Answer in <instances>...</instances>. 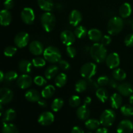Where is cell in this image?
<instances>
[{
  "label": "cell",
  "instance_id": "cell-1",
  "mask_svg": "<svg viewBox=\"0 0 133 133\" xmlns=\"http://www.w3.org/2000/svg\"><path fill=\"white\" fill-rule=\"evenodd\" d=\"M90 54L94 61L97 63H102L106 59L107 50L101 43H94L90 48Z\"/></svg>",
  "mask_w": 133,
  "mask_h": 133
},
{
  "label": "cell",
  "instance_id": "cell-2",
  "mask_svg": "<svg viewBox=\"0 0 133 133\" xmlns=\"http://www.w3.org/2000/svg\"><path fill=\"white\" fill-rule=\"evenodd\" d=\"M124 27V22L120 17L114 16L109 19L107 23V31L110 35H117Z\"/></svg>",
  "mask_w": 133,
  "mask_h": 133
},
{
  "label": "cell",
  "instance_id": "cell-3",
  "mask_svg": "<svg viewBox=\"0 0 133 133\" xmlns=\"http://www.w3.org/2000/svg\"><path fill=\"white\" fill-rule=\"evenodd\" d=\"M45 61L50 63H57L61 60L62 55L59 49L55 46H49L45 48L43 53Z\"/></svg>",
  "mask_w": 133,
  "mask_h": 133
},
{
  "label": "cell",
  "instance_id": "cell-4",
  "mask_svg": "<svg viewBox=\"0 0 133 133\" xmlns=\"http://www.w3.org/2000/svg\"><path fill=\"white\" fill-rule=\"evenodd\" d=\"M41 24L44 31L46 32H51L54 29L56 25V18L54 14L50 12H45L40 18Z\"/></svg>",
  "mask_w": 133,
  "mask_h": 133
},
{
  "label": "cell",
  "instance_id": "cell-5",
  "mask_svg": "<svg viewBox=\"0 0 133 133\" xmlns=\"http://www.w3.org/2000/svg\"><path fill=\"white\" fill-rule=\"evenodd\" d=\"M116 119V113L112 109H106L101 114L99 122L101 125L105 127L112 125Z\"/></svg>",
  "mask_w": 133,
  "mask_h": 133
},
{
  "label": "cell",
  "instance_id": "cell-6",
  "mask_svg": "<svg viewBox=\"0 0 133 133\" xmlns=\"http://www.w3.org/2000/svg\"><path fill=\"white\" fill-rule=\"evenodd\" d=\"M97 72V66L93 62H87L81 68L80 73L81 76L86 79H90L94 76Z\"/></svg>",
  "mask_w": 133,
  "mask_h": 133
},
{
  "label": "cell",
  "instance_id": "cell-7",
  "mask_svg": "<svg viewBox=\"0 0 133 133\" xmlns=\"http://www.w3.org/2000/svg\"><path fill=\"white\" fill-rule=\"evenodd\" d=\"M30 37L27 32H19L14 37V44L18 48H23L28 45Z\"/></svg>",
  "mask_w": 133,
  "mask_h": 133
},
{
  "label": "cell",
  "instance_id": "cell-8",
  "mask_svg": "<svg viewBox=\"0 0 133 133\" xmlns=\"http://www.w3.org/2000/svg\"><path fill=\"white\" fill-rule=\"evenodd\" d=\"M21 19L27 25H31L35 19V14L33 9L30 7H25L21 12Z\"/></svg>",
  "mask_w": 133,
  "mask_h": 133
},
{
  "label": "cell",
  "instance_id": "cell-9",
  "mask_svg": "<svg viewBox=\"0 0 133 133\" xmlns=\"http://www.w3.org/2000/svg\"><path fill=\"white\" fill-rule=\"evenodd\" d=\"M105 62L109 68L112 70L117 68L120 64V58L119 55L117 53H111L107 55Z\"/></svg>",
  "mask_w": 133,
  "mask_h": 133
},
{
  "label": "cell",
  "instance_id": "cell-10",
  "mask_svg": "<svg viewBox=\"0 0 133 133\" xmlns=\"http://www.w3.org/2000/svg\"><path fill=\"white\" fill-rule=\"evenodd\" d=\"M61 40L63 44H64L66 46H70L74 44L76 39L74 32H71L69 30H64L61 33Z\"/></svg>",
  "mask_w": 133,
  "mask_h": 133
},
{
  "label": "cell",
  "instance_id": "cell-11",
  "mask_svg": "<svg viewBox=\"0 0 133 133\" xmlns=\"http://www.w3.org/2000/svg\"><path fill=\"white\" fill-rule=\"evenodd\" d=\"M55 116L52 112L45 111L42 113L38 118V122L42 126H49L54 122Z\"/></svg>",
  "mask_w": 133,
  "mask_h": 133
},
{
  "label": "cell",
  "instance_id": "cell-12",
  "mask_svg": "<svg viewBox=\"0 0 133 133\" xmlns=\"http://www.w3.org/2000/svg\"><path fill=\"white\" fill-rule=\"evenodd\" d=\"M16 84L19 88L22 89H27L32 84V79L28 74H23L16 79Z\"/></svg>",
  "mask_w": 133,
  "mask_h": 133
},
{
  "label": "cell",
  "instance_id": "cell-13",
  "mask_svg": "<svg viewBox=\"0 0 133 133\" xmlns=\"http://www.w3.org/2000/svg\"><path fill=\"white\" fill-rule=\"evenodd\" d=\"M14 97L13 92L8 88H0V104L5 105L12 100Z\"/></svg>",
  "mask_w": 133,
  "mask_h": 133
},
{
  "label": "cell",
  "instance_id": "cell-14",
  "mask_svg": "<svg viewBox=\"0 0 133 133\" xmlns=\"http://www.w3.org/2000/svg\"><path fill=\"white\" fill-rule=\"evenodd\" d=\"M133 130V123L129 119L121 121L117 126L118 133H131Z\"/></svg>",
  "mask_w": 133,
  "mask_h": 133
},
{
  "label": "cell",
  "instance_id": "cell-15",
  "mask_svg": "<svg viewBox=\"0 0 133 133\" xmlns=\"http://www.w3.org/2000/svg\"><path fill=\"white\" fill-rule=\"evenodd\" d=\"M30 52L35 56H39L44 53V45L38 40H33L29 45Z\"/></svg>",
  "mask_w": 133,
  "mask_h": 133
},
{
  "label": "cell",
  "instance_id": "cell-16",
  "mask_svg": "<svg viewBox=\"0 0 133 133\" xmlns=\"http://www.w3.org/2000/svg\"><path fill=\"white\" fill-rule=\"evenodd\" d=\"M83 16L82 14L79 10H73L70 12L69 14V23L73 27H77L81 22Z\"/></svg>",
  "mask_w": 133,
  "mask_h": 133
},
{
  "label": "cell",
  "instance_id": "cell-17",
  "mask_svg": "<svg viewBox=\"0 0 133 133\" xmlns=\"http://www.w3.org/2000/svg\"><path fill=\"white\" fill-rule=\"evenodd\" d=\"M117 90L119 94L122 96H130L133 93V87L130 83H122L118 84L117 87Z\"/></svg>",
  "mask_w": 133,
  "mask_h": 133
},
{
  "label": "cell",
  "instance_id": "cell-18",
  "mask_svg": "<svg viewBox=\"0 0 133 133\" xmlns=\"http://www.w3.org/2000/svg\"><path fill=\"white\" fill-rule=\"evenodd\" d=\"M12 21V15L10 11L3 9L0 11V25L3 26H8Z\"/></svg>",
  "mask_w": 133,
  "mask_h": 133
},
{
  "label": "cell",
  "instance_id": "cell-19",
  "mask_svg": "<svg viewBox=\"0 0 133 133\" xmlns=\"http://www.w3.org/2000/svg\"><path fill=\"white\" fill-rule=\"evenodd\" d=\"M90 111L87 105H82L79 107L77 110V116L78 118L82 121H86L89 118Z\"/></svg>",
  "mask_w": 133,
  "mask_h": 133
},
{
  "label": "cell",
  "instance_id": "cell-20",
  "mask_svg": "<svg viewBox=\"0 0 133 133\" xmlns=\"http://www.w3.org/2000/svg\"><path fill=\"white\" fill-rule=\"evenodd\" d=\"M25 97L29 102H38L41 99V94L36 90L31 89L26 92L25 94Z\"/></svg>",
  "mask_w": 133,
  "mask_h": 133
},
{
  "label": "cell",
  "instance_id": "cell-21",
  "mask_svg": "<svg viewBox=\"0 0 133 133\" xmlns=\"http://www.w3.org/2000/svg\"><path fill=\"white\" fill-rule=\"evenodd\" d=\"M88 36L91 41L98 43L101 42L103 34L102 32L97 29H91L88 31Z\"/></svg>",
  "mask_w": 133,
  "mask_h": 133
},
{
  "label": "cell",
  "instance_id": "cell-22",
  "mask_svg": "<svg viewBox=\"0 0 133 133\" xmlns=\"http://www.w3.org/2000/svg\"><path fill=\"white\" fill-rule=\"evenodd\" d=\"M123 99L119 94H113L110 97V104L112 109H118L122 107Z\"/></svg>",
  "mask_w": 133,
  "mask_h": 133
},
{
  "label": "cell",
  "instance_id": "cell-23",
  "mask_svg": "<svg viewBox=\"0 0 133 133\" xmlns=\"http://www.w3.org/2000/svg\"><path fill=\"white\" fill-rule=\"evenodd\" d=\"M132 13V6L129 3H124L119 9V14L122 18H127Z\"/></svg>",
  "mask_w": 133,
  "mask_h": 133
},
{
  "label": "cell",
  "instance_id": "cell-24",
  "mask_svg": "<svg viewBox=\"0 0 133 133\" xmlns=\"http://www.w3.org/2000/svg\"><path fill=\"white\" fill-rule=\"evenodd\" d=\"M58 71H59V68L58 66L56 65H51L47 68L44 73V75L47 79L51 80L57 76Z\"/></svg>",
  "mask_w": 133,
  "mask_h": 133
},
{
  "label": "cell",
  "instance_id": "cell-25",
  "mask_svg": "<svg viewBox=\"0 0 133 133\" xmlns=\"http://www.w3.org/2000/svg\"><path fill=\"white\" fill-rule=\"evenodd\" d=\"M32 66H33L32 64V62L29 61L28 60H22L19 61L18 64L19 70H20L21 72L25 74H28L31 72Z\"/></svg>",
  "mask_w": 133,
  "mask_h": 133
},
{
  "label": "cell",
  "instance_id": "cell-26",
  "mask_svg": "<svg viewBox=\"0 0 133 133\" xmlns=\"http://www.w3.org/2000/svg\"><path fill=\"white\" fill-rule=\"evenodd\" d=\"M37 3L39 7L45 12H51L55 6L53 0H38Z\"/></svg>",
  "mask_w": 133,
  "mask_h": 133
},
{
  "label": "cell",
  "instance_id": "cell-27",
  "mask_svg": "<svg viewBox=\"0 0 133 133\" xmlns=\"http://www.w3.org/2000/svg\"><path fill=\"white\" fill-rule=\"evenodd\" d=\"M96 96L97 98L101 101V103H105L109 99V93L107 90L104 88H98L96 90Z\"/></svg>",
  "mask_w": 133,
  "mask_h": 133
},
{
  "label": "cell",
  "instance_id": "cell-28",
  "mask_svg": "<svg viewBox=\"0 0 133 133\" xmlns=\"http://www.w3.org/2000/svg\"><path fill=\"white\" fill-rule=\"evenodd\" d=\"M68 77L66 74L64 73H61L58 74L55 78V84L56 87L58 88H62L64 86L66 85Z\"/></svg>",
  "mask_w": 133,
  "mask_h": 133
},
{
  "label": "cell",
  "instance_id": "cell-29",
  "mask_svg": "<svg viewBox=\"0 0 133 133\" xmlns=\"http://www.w3.org/2000/svg\"><path fill=\"white\" fill-rule=\"evenodd\" d=\"M55 92V88L54 86L49 84V85L45 86L43 88L41 92V96L42 97L45 99H49L54 95Z\"/></svg>",
  "mask_w": 133,
  "mask_h": 133
},
{
  "label": "cell",
  "instance_id": "cell-30",
  "mask_svg": "<svg viewBox=\"0 0 133 133\" xmlns=\"http://www.w3.org/2000/svg\"><path fill=\"white\" fill-rule=\"evenodd\" d=\"M16 116V111L12 109H9L3 113V123H8L14 120Z\"/></svg>",
  "mask_w": 133,
  "mask_h": 133
},
{
  "label": "cell",
  "instance_id": "cell-31",
  "mask_svg": "<svg viewBox=\"0 0 133 133\" xmlns=\"http://www.w3.org/2000/svg\"><path fill=\"white\" fill-rule=\"evenodd\" d=\"M101 125L99 120L94 119V118H91L88 119L85 122V127L90 131H94V130H97L99 128V126Z\"/></svg>",
  "mask_w": 133,
  "mask_h": 133
},
{
  "label": "cell",
  "instance_id": "cell-32",
  "mask_svg": "<svg viewBox=\"0 0 133 133\" xmlns=\"http://www.w3.org/2000/svg\"><path fill=\"white\" fill-rule=\"evenodd\" d=\"M112 77L117 81H123L126 79L127 74L123 70L117 68L113 71Z\"/></svg>",
  "mask_w": 133,
  "mask_h": 133
},
{
  "label": "cell",
  "instance_id": "cell-33",
  "mask_svg": "<svg viewBox=\"0 0 133 133\" xmlns=\"http://www.w3.org/2000/svg\"><path fill=\"white\" fill-rule=\"evenodd\" d=\"M1 133H19L16 126L12 123H3Z\"/></svg>",
  "mask_w": 133,
  "mask_h": 133
},
{
  "label": "cell",
  "instance_id": "cell-34",
  "mask_svg": "<svg viewBox=\"0 0 133 133\" xmlns=\"http://www.w3.org/2000/svg\"><path fill=\"white\" fill-rule=\"evenodd\" d=\"M74 34L75 36L78 38H83L88 35V31L87 28L83 25L77 26L74 31Z\"/></svg>",
  "mask_w": 133,
  "mask_h": 133
},
{
  "label": "cell",
  "instance_id": "cell-35",
  "mask_svg": "<svg viewBox=\"0 0 133 133\" xmlns=\"http://www.w3.org/2000/svg\"><path fill=\"white\" fill-rule=\"evenodd\" d=\"M88 88V83L84 79H80L78 81L75 85V90L78 93L84 92Z\"/></svg>",
  "mask_w": 133,
  "mask_h": 133
},
{
  "label": "cell",
  "instance_id": "cell-36",
  "mask_svg": "<svg viewBox=\"0 0 133 133\" xmlns=\"http://www.w3.org/2000/svg\"><path fill=\"white\" fill-rule=\"evenodd\" d=\"M120 112L124 116L130 117L133 116V107L131 105H125L121 107Z\"/></svg>",
  "mask_w": 133,
  "mask_h": 133
},
{
  "label": "cell",
  "instance_id": "cell-37",
  "mask_svg": "<svg viewBox=\"0 0 133 133\" xmlns=\"http://www.w3.org/2000/svg\"><path fill=\"white\" fill-rule=\"evenodd\" d=\"M64 105V101L61 98H56L51 104V109L53 112H58L61 110Z\"/></svg>",
  "mask_w": 133,
  "mask_h": 133
},
{
  "label": "cell",
  "instance_id": "cell-38",
  "mask_svg": "<svg viewBox=\"0 0 133 133\" xmlns=\"http://www.w3.org/2000/svg\"><path fill=\"white\" fill-rule=\"evenodd\" d=\"M45 61H46L44 58H43L42 57H36L32 60V64L34 67L40 68H43L44 66H45V64H46Z\"/></svg>",
  "mask_w": 133,
  "mask_h": 133
},
{
  "label": "cell",
  "instance_id": "cell-39",
  "mask_svg": "<svg viewBox=\"0 0 133 133\" xmlns=\"http://www.w3.org/2000/svg\"><path fill=\"white\" fill-rule=\"evenodd\" d=\"M18 77V74L14 71H9L5 74L4 79L7 82H12L16 80Z\"/></svg>",
  "mask_w": 133,
  "mask_h": 133
},
{
  "label": "cell",
  "instance_id": "cell-40",
  "mask_svg": "<svg viewBox=\"0 0 133 133\" xmlns=\"http://www.w3.org/2000/svg\"><path fill=\"white\" fill-rule=\"evenodd\" d=\"M81 103V98L77 95H74L69 99V104L71 107H77L80 105Z\"/></svg>",
  "mask_w": 133,
  "mask_h": 133
},
{
  "label": "cell",
  "instance_id": "cell-41",
  "mask_svg": "<svg viewBox=\"0 0 133 133\" xmlns=\"http://www.w3.org/2000/svg\"><path fill=\"white\" fill-rule=\"evenodd\" d=\"M17 48L14 46H7L4 49V55L6 57H12L16 53Z\"/></svg>",
  "mask_w": 133,
  "mask_h": 133
},
{
  "label": "cell",
  "instance_id": "cell-42",
  "mask_svg": "<svg viewBox=\"0 0 133 133\" xmlns=\"http://www.w3.org/2000/svg\"><path fill=\"white\" fill-rule=\"evenodd\" d=\"M33 82L36 85L39 86V87H43V86H45L47 84L46 78H44V77L40 76V75H38V76L35 77Z\"/></svg>",
  "mask_w": 133,
  "mask_h": 133
},
{
  "label": "cell",
  "instance_id": "cell-43",
  "mask_svg": "<svg viewBox=\"0 0 133 133\" xmlns=\"http://www.w3.org/2000/svg\"><path fill=\"white\" fill-rule=\"evenodd\" d=\"M109 79L107 76L106 75H101L97 79V83L98 84V86L101 87H105V86L107 85L109 83Z\"/></svg>",
  "mask_w": 133,
  "mask_h": 133
},
{
  "label": "cell",
  "instance_id": "cell-44",
  "mask_svg": "<svg viewBox=\"0 0 133 133\" xmlns=\"http://www.w3.org/2000/svg\"><path fill=\"white\" fill-rule=\"evenodd\" d=\"M66 53L70 58H74L77 55V50L74 46L70 45L66 48Z\"/></svg>",
  "mask_w": 133,
  "mask_h": 133
},
{
  "label": "cell",
  "instance_id": "cell-45",
  "mask_svg": "<svg viewBox=\"0 0 133 133\" xmlns=\"http://www.w3.org/2000/svg\"><path fill=\"white\" fill-rule=\"evenodd\" d=\"M124 43L126 46L133 47V33L129 34L125 36L124 39Z\"/></svg>",
  "mask_w": 133,
  "mask_h": 133
},
{
  "label": "cell",
  "instance_id": "cell-46",
  "mask_svg": "<svg viewBox=\"0 0 133 133\" xmlns=\"http://www.w3.org/2000/svg\"><path fill=\"white\" fill-rule=\"evenodd\" d=\"M58 65H59L60 68L63 70H68L70 68V63L65 60L61 59L58 62Z\"/></svg>",
  "mask_w": 133,
  "mask_h": 133
},
{
  "label": "cell",
  "instance_id": "cell-47",
  "mask_svg": "<svg viewBox=\"0 0 133 133\" xmlns=\"http://www.w3.org/2000/svg\"><path fill=\"white\" fill-rule=\"evenodd\" d=\"M111 42L112 38L109 35H104L101 40V44H102L105 46H107V45H109L111 43Z\"/></svg>",
  "mask_w": 133,
  "mask_h": 133
},
{
  "label": "cell",
  "instance_id": "cell-48",
  "mask_svg": "<svg viewBox=\"0 0 133 133\" xmlns=\"http://www.w3.org/2000/svg\"><path fill=\"white\" fill-rule=\"evenodd\" d=\"M14 6V0H5L4 2V6L6 10H10L12 9Z\"/></svg>",
  "mask_w": 133,
  "mask_h": 133
},
{
  "label": "cell",
  "instance_id": "cell-49",
  "mask_svg": "<svg viewBox=\"0 0 133 133\" xmlns=\"http://www.w3.org/2000/svg\"><path fill=\"white\" fill-rule=\"evenodd\" d=\"M71 133H84V131L81 127L79 126H75L71 129Z\"/></svg>",
  "mask_w": 133,
  "mask_h": 133
},
{
  "label": "cell",
  "instance_id": "cell-50",
  "mask_svg": "<svg viewBox=\"0 0 133 133\" xmlns=\"http://www.w3.org/2000/svg\"><path fill=\"white\" fill-rule=\"evenodd\" d=\"M38 105L40 107H42V108H45L47 107V105H48L46 101H45L44 99H41L38 101Z\"/></svg>",
  "mask_w": 133,
  "mask_h": 133
},
{
  "label": "cell",
  "instance_id": "cell-51",
  "mask_svg": "<svg viewBox=\"0 0 133 133\" xmlns=\"http://www.w3.org/2000/svg\"><path fill=\"white\" fill-rule=\"evenodd\" d=\"M95 133H109V131L107 129V127H101V128H98L96 130Z\"/></svg>",
  "mask_w": 133,
  "mask_h": 133
},
{
  "label": "cell",
  "instance_id": "cell-52",
  "mask_svg": "<svg viewBox=\"0 0 133 133\" xmlns=\"http://www.w3.org/2000/svg\"><path fill=\"white\" fill-rule=\"evenodd\" d=\"M116 81H116L114 79H111V80L109 81V84H110V87H111L112 88H117L118 84H117Z\"/></svg>",
  "mask_w": 133,
  "mask_h": 133
},
{
  "label": "cell",
  "instance_id": "cell-53",
  "mask_svg": "<svg viewBox=\"0 0 133 133\" xmlns=\"http://www.w3.org/2000/svg\"><path fill=\"white\" fill-rule=\"evenodd\" d=\"M91 102H92V99H91L90 97H89V96H87V97H86L85 98H84V105H87V106H88V105H89L91 103Z\"/></svg>",
  "mask_w": 133,
  "mask_h": 133
},
{
  "label": "cell",
  "instance_id": "cell-54",
  "mask_svg": "<svg viewBox=\"0 0 133 133\" xmlns=\"http://www.w3.org/2000/svg\"><path fill=\"white\" fill-rule=\"evenodd\" d=\"M4 76H5V74H3L2 71L0 70V83L4 80Z\"/></svg>",
  "mask_w": 133,
  "mask_h": 133
},
{
  "label": "cell",
  "instance_id": "cell-55",
  "mask_svg": "<svg viewBox=\"0 0 133 133\" xmlns=\"http://www.w3.org/2000/svg\"><path fill=\"white\" fill-rule=\"evenodd\" d=\"M4 112H3V105L0 104V116L3 114Z\"/></svg>",
  "mask_w": 133,
  "mask_h": 133
},
{
  "label": "cell",
  "instance_id": "cell-56",
  "mask_svg": "<svg viewBox=\"0 0 133 133\" xmlns=\"http://www.w3.org/2000/svg\"><path fill=\"white\" fill-rule=\"evenodd\" d=\"M129 103L131 105H133V94L129 96Z\"/></svg>",
  "mask_w": 133,
  "mask_h": 133
},
{
  "label": "cell",
  "instance_id": "cell-57",
  "mask_svg": "<svg viewBox=\"0 0 133 133\" xmlns=\"http://www.w3.org/2000/svg\"><path fill=\"white\" fill-rule=\"evenodd\" d=\"M87 133H92V132H87Z\"/></svg>",
  "mask_w": 133,
  "mask_h": 133
},
{
  "label": "cell",
  "instance_id": "cell-58",
  "mask_svg": "<svg viewBox=\"0 0 133 133\" xmlns=\"http://www.w3.org/2000/svg\"><path fill=\"white\" fill-rule=\"evenodd\" d=\"M132 30H133V23H132Z\"/></svg>",
  "mask_w": 133,
  "mask_h": 133
}]
</instances>
